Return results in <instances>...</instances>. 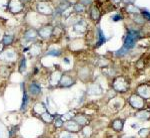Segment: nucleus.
<instances>
[{"label":"nucleus","mask_w":150,"mask_h":138,"mask_svg":"<svg viewBox=\"0 0 150 138\" xmlns=\"http://www.w3.org/2000/svg\"><path fill=\"white\" fill-rule=\"evenodd\" d=\"M26 91L28 95L30 96V100H37L42 95V89L38 82L36 81H30L26 84Z\"/></svg>","instance_id":"nucleus-1"},{"label":"nucleus","mask_w":150,"mask_h":138,"mask_svg":"<svg viewBox=\"0 0 150 138\" xmlns=\"http://www.w3.org/2000/svg\"><path fill=\"white\" fill-rule=\"evenodd\" d=\"M18 53L14 49H11V47L4 48L3 51L0 53V60L6 62L7 64H12L18 60Z\"/></svg>","instance_id":"nucleus-2"},{"label":"nucleus","mask_w":150,"mask_h":138,"mask_svg":"<svg viewBox=\"0 0 150 138\" xmlns=\"http://www.w3.org/2000/svg\"><path fill=\"white\" fill-rule=\"evenodd\" d=\"M138 35H139V33L137 32L136 30L128 31L127 36H126L125 41H124L123 48H125L126 50H129V49H131V48L134 47L135 43H136V40L138 39Z\"/></svg>","instance_id":"nucleus-3"},{"label":"nucleus","mask_w":150,"mask_h":138,"mask_svg":"<svg viewBox=\"0 0 150 138\" xmlns=\"http://www.w3.org/2000/svg\"><path fill=\"white\" fill-rule=\"evenodd\" d=\"M53 30L54 27L52 25H43L38 29V37H40L42 40H49L53 36Z\"/></svg>","instance_id":"nucleus-4"},{"label":"nucleus","mask_w":150,"mask_h":138,"mask_svg":"<svg viewBox=\"0 0 150 138\" xmlns=\"http://www.w3.org/2000/svg\"><path fill=\"white\" fill-rule=\"evenodd\" d=\"M75 84V79L71 75L68 74H62L61 79H60L59 84H58V88L60 89H68L71 88L72 86Z\"/></svg>","instance_id":"nucleus-5"},{"label":"nucleus","mask_w":150,"mask_h":138,"mask_svg":"<svg viewBox=\"0 0 150 138\" xmlns=\"http://www.w3.org/2000/svg\"><path fill=\"white\" fill-rule=\"evenodd\" d=\"M47 110H48L47 105L44 102H42V101H36L34 105H32V107H31V114L39 118V116Z\"/></svg>","instance_id":"nucleus-6"},{"label":"nucleus","mask_w":150,"mask_h":138,"mask_svg":"<svg viewBox=\"0 0 150 138\" xmlns=\"http://www.w3.org/2000/svg\"><path fill=\"white\" fill-rule=\"evenodd\" d=\"M38 38V32H37V29L33 28V27H30L28 28L27 30L24 31L23 33V39L28 43H34L36 42Z\"/></svg>","instance_id":"nucleus-7"},{"label":"nucleus","mask_w":150,"mask_h":138,"mask_svg":"<svg viewBox=\"0 0 150 138\" xmlns=\"http://www.w3.org/2000/svg\"><path fill=\"white\" fill-rule=\"evenodd\" d=\"M62 129L70 133H78L81 130V126L77 122H75L73 119H70L64 122Z\"/></svg>","instance_id":"nucleus-8"},{"label":"nucleus","mask_w":150,"mask_h":138,"mask_svg":"<svg viewBox=\"0 0 150 138\" xmlns=\"http://www.w3.org/2000/svg\"><path fill=\"white\" fill-rule=\"evenodd\" d=\"M128 86H129V84L127 83V81L122 77H119L114 81L113 83V89H115L116 91H126Z\"/></svg>","instance_id":"nucleus-9"},{"label":"nucleus","mask_w":150,"mask_h":138,"mask_svg":"<svg viewBox=\"0 0 150 138\" xmlns=\"http://www.w3.org/2000/svg\"><path fill=\"white\" fill-rule=\"evenodd\" d=\"M7 7L11 13H20L24 8V3L21 0H9Z\"/></svg>","instance_id":"nucleus-10"},{"label":"nucleus","mask_w":150,"mask_h":138,"mask_svg":"<svg viewBox=\"0 0 150 138\" xmlns=\"http://www.w3.org/2000/svg\"><path fill=\"white\" fill-rule=\"evenodd\" d=\"M28 52L30 54V57L31 58H36L38 57L41 52H42V47H41V44L39 42H34L32 43L30 46H29V49H28Z\"/></svg>","instance_id":"nucleus-11"},{"label":"nucleus","mask_w":150,"mask_h":138,"mask_svg":"<svg viewBox=\"0 0 150 138\" xmlns=\"http://www.w3.org/2000/svg\"><path fill=\"white\" fill-rule=\"evenodd\" d=\"M130 105H131L134 108L140 109L144 106V98H142L141 96L136 95V94H133L130 98Z\"/></svg>","instance_id":"nucleus-12"},{"label":"nucleus","mask_w":150,"mask_h":138,"mask_svg":"<svg viewBox=\"0 0 150 138\" xmlns=\"http://www.w3.org/2000/svg\"><path fill=\"white\" fill-rule=\"evenodd\" d=\"M61 76H62V74L59 71H55L50 75L49 76V84L51 86V88H58V84H59Z\"/></svg>","instance_id":"nucleus-13"},{"label":"nucleus","mask_w":150,"mask_h":138,"mask_svg":"<svg viewBox=\"0 0 150 138\" xmlns=\"http://www.w3.org/2000/svg\"><path fill=\"white\" fill-rule=\"evenodd\" d=\"M37 11L43 15H51L53 14V9L47 2H41L37 5Z\"/></svg>","instance_id":"nucleus-14"},{"label":"nucleus","mask_w":150,"mask_h":138,"mask_svg":"<svg viewBox=\"0 0 150 138\" xmlns=\"http://www.w3.org/2000/svg\"><path fill=\"white\" fill-rule=\"evenodd\" d=\"M54 118H55V114L52 112H50L49 110L45 111L44 113H42L40 116H39V119L42 121L43 123H45V124H52L53 121H54Z\"/></svg>","instance_id":"nucleus-15"},{"label":"nucleus","mask_w":150,"mask_h":138,"mask_svg":"<svg viewBox=\"0 0 150 138\" xmlns=\"http://www.w3.org/2000/svg\"><path fill=\"white\" fill-rule=\"evenodd\" d=\"M15 42V36L14 35H11V34H4L1 38V44L3 45L4 48H7V47H11L12 45L14 44Z\"/></svg>","instance_id":"nucleus-16"},{"label":"nucleus","mask_w":150,"mask_h":138,"mask_svg":"<svg viewBox=\"0 0 150 138\" xmlns=\"http://www.w3.org/2000/svg\"><path fill=\"white\" fill-rule=\"evenodd\" d=\"M73 120L75 122H77L79 125H80L81 127L83 126H86V125H88L89 123V118L88 116L83 114V113H76L75 116L73 117Z\"/></svg>","instance_id":"nucleus-17"},{"label":"nucleus","mask_w":150,"mask_h":138,"mask_svg":"<svg viewBox=\"0 0 150 138\" xmlns=\"http://www.w3.org/2000/svg\"><path fill=\"white\" fill-rule=\"evenodd\" d=\"M30 96L28 95L27 91H26L25 88L23 89V96H22V101H21V105H20V111L21 112H25L29 107V102H30Z\"/></svg>","instance_id":"nucleus-18"},{"label":"nucleus","mask_w":150,"mask_h":138,"mask_svg":"<svg viewBox=\"0 0 150 138\" xmlns=\"http://www.w3.org/2000/svg\"><path fill=\"white\" fill-rule=\"evenodd\" d=\"M101 93H102V89L98 84H91L87 89V94L88 95H99Z\"/></svg>","instance_id":"nucleus-19"},{"label":"nucleus","mask_w":150,"mask_h":138,"mask_svg":"<svg viewBox=\"0 0 150 138\" xmlns=\"http://www.w3.org/2000/svg\"><path fill=\"white\" fill-rule=\"evenodd\" d=\"M55 114V118L54 121H53L52 125L54 127V129H62L64 125V120L62 119L61 114H57V113H54Z\"/></svg>","instance_id":"nucleus-20"},{"label":"nucleus","mask_w":150,"mask_h":138,"mask_svg":"<svg viewBox=\"0 0 150 138\" xmlns=\"http://www.w3.org/2000/svg\"><path fill=\"white\" fill-rule=\"evenodd\" d=\"M138 93L141 95L142 98H150V88L148 86H140L138 88Z\"/></svg>","instance_id":"nucleus-21"},{"label":"nucleus","mask_w":150,"mask_h":138,"mask_svg":"<svg viewBox=\"0 0 150 138\" xmlns=\"http://www.w3.org/2000/svg\"><path fill=\"white\" fill-rule=\"evenodd\" d=\"M123 126H124V121L122 119H115L113 120L112 123H111V127H112L113 130L119 132L123 130Z\"/></svg>","instance_id":"nucleus-22"},{"label":"nucleus","mask_w":150,"mask_h":138,"mask_svg":"<svg viewBox=\"0 0 150 138\" xmlns=\"http://www.w3.org/2000/svg\"><path fill=\"white\" fill-rule=\"evenodd\" d=\"M27 69V60H26L25 57H21L20 61H19L18 64V72L20 74H24V72Z\"/></svg>","instance_id":"nucleus-23"},{"label":"nucleus","mask_w":150,"mask_h":138,"mask_svg":"<svg viewBox=\"0 0 150 138\" xmlns=\"http://www.w3.org/2000/svg\"><path fill=\"white\" fill-rule=\"evenodd\" d=\"M81 133H82V135H83L85 138H89L92 135V132H93V130H92V128H91L89 125H86V126H83V127H81Z\"/></svg>","instance_id":"nucleus-24"},{"label":"nucleus","mask_w":150,"mask_h":138,"mask_svg":"<svg viewBox=\"0 0 150 138\" xmlns=\"http://www.w3.org/2000/svg\"><path fill=\"white\" fill-rule=\"evenodd\" d=\"M18 130H19V126H16V125L11 126L8 130V138H15L16 135H17Z\"/></svg>","instance_id":"nucleus-25"},{"label":"nucleus","mask_w":150,"mask_h":138,"mask_svg":"<svg viewBox=\"0 0 150 138\" xmlns=\"http://www.w3.org/2000/svg\"><path fill=\"white\" fill-rule=\"evenodd\" d=\"M45 54L48 55V56H52V57H59V56L61 55V51H60L59 49L54 48V49L47 50V52L45 53Z\"/></svg>","instance_id":"nucleus-26"},{"label":"nucleus","mask_w":150,"mask_h":138,"mask_svg":"<svg viewBox=\"0 0 150 138\" xmlns=\"http://www.w3.org/2000/svg\"><path fill=\"white\" fill-rule=\"evenodd\" d=\"M75 116V112L73 110H70L68 111V112H66L65 114H61V117L62 119L65 121H67V120H70V119H73V117Z\"/></svg>","instance_id":"nucleus-27"},{"label":"nucleus","mask_w":150,"mask_h":138,"mask_svg":"<svg viewBox=\"0 0 150 138\" xmlns=\"http://www.w3.org/2000/svg\"><path fill=\"white\" fill-rule=\"evenodd\" d=\"M136 117L141 120H147L150 117V113L148 111H140L139 113H137Z\"/></svg>","instance_id":"nucleus-28"},{"label":"nucleus","mask_w":150,"mask_h":138,"mask_svg":"<svg viewBox=\"0 0 150 138\" xmlns=\"http://www.w3.org/2000/svg\"><path fill=\"white\" fill-rule=\"evenodd\" d=\"M99 18H100L99 11L96 8H93L92 10H91V19H93L94 21H98Z\"/></svg>","instance_id":"nucleus-29"},{"label":"nucleus","mask_w":150,"mask_h":138,"mask_svg":"<svg viewBox=\"0 0 150 138\" xmlns=\"http://www.w3.org/2000/svg\"><path fill=\"white\" fill-rule=\"evenodd\" d=\"M99 35H98V37H99V41H98V46H100L101 44H103L104 42H105V36H104V34L102 32V30H100L99 29Z\"/></svg>","instance_id":"nucleus-30"},{"label":"nucleus","mask_w":150,"mask_h":138,"mask_svg":"<svg viewBox=\"0 0 150 138\" xmlns=\"http://www.w3.org/2000/svg\"><path fill=\"white\" fill-rule=\"evenodd\" d=\"M71 134L72 133L67 132V131H65V130H62V131L59 133V135H58V138H71Z\"/></svg>","instance_id":"nucleus-31"},{"label":"nucleus","mask_w":150,"mask_h":138,"mask_svg":"<svg viewBox=\"0 0 150 138\" xmlns=\"http://www.w3.org/2000/svg\"><path fill=\"white\" fill-rule=\"evenodd\" d=\"M74 10L76 12H83L84 11V6L81 3H78L74 6Z\"/></svg>","instance_id":"nucleus-32"},{"label":"nucleus","mask_w":150,"mask_h":138,"mask_svg":"<svg viewBox=\"0 0 150 138\" xmlns=\"http://www.w3.org/2000/svg\"><path fill=\"white\" fill-rule=\"evenodd\" d=\"M138 133H139L140 136H146V135L149 133V129L148 128H142V129L139 130Z\"/></svg>","instance_id":"nucleus-33"},{"label":"nucleus","mask_w":150,"mask_h":138,"mask_svg":"<svg viewBox=\"0 0 150 138\" xmlns=\"http://www.w3.org/2000/svg\"><path fill=\"white\" fill-rule=\"evenodd\" d=\"M127 51L128 50H126L125 48H122V49H120L117 53H116V56H123V55H125L127 53Z\"/></svg>","instance_id":"nucleus-34"},{"label":"nucleus","mask_w":150,"mask_h":138,"mask_svg":"<svg viewBox=\"0 0 150 138\" xmlns=\"http://www.w3.org/2000/svg\"><path fill=\"white\" fill-rule=\"evenodd\" d=\"M142 16L144 17V19L150 21V13L148 11H143V12H142Z\"/></svg>","instance_id":"nucleus-35"},{"label":"nucleus","mask_w":150,"mask_h":138,"mask_svg":"<svg viewBox=\"0 0 150 138\" xmlns=\"http://www.w3.org/2000/svg\"><path fill=\"white\" fill-rule=\"evenodd\" d=\"M112 19H113V21H119L122 19V16L121 15H115Z\"/></svg>","instance_id":"nucleus-36"},{"label":"nucleus","mask_w":150,"mask_h":138,"mask_svg":"<svg viewBox=\"0 0 150 138\" xmlns=\"http://www.w3.org/2000/svg\"><path fill=\"white\" fill-rule=\"evenodd\" d=\"M71 138H79V137H78V135H77V133H72Z\"/></svg>","instance_id":"nucleus-37"},{"label":"nucleus","mask_w":150,"mask_h":138,"mask_svg":"<svg viewBox=\"0 0 150 138\" xmlns=\"http://www.w3.org/2000/svg\"><path fill=\"white\" fill-rule=\"evenodd\" d=\"M37 138H50V137L47 136V135H40V136H38Z\"/></svg>","instance_id":"nucleus-38"},{"label":"nucleus","mask_w":150,"mask_h":138,"mask_svg":"<svg viewBox=\"0 0 150 138\" xmlns=\"http://www.w3.org/2000/svg\"><path fill=\"white\" fill-rule=\"evenodd\" d=\"M63 62H65L66 64H69V60L67 59V58H64V59H63Z\"/></svg>","instance_id":"nucleus-39"},{"label":"nucleus","mask_w":150,"mask_h":138,"mask_svg":"<svg viewBox=\"0 0 150 138\" xmlns=\"http://www.w3.org/2000/svg\"><path fill=\"white\" fill-rule=\"evenodd\" d=\"M21 1H22L23 3H24V2H27V1H29V0H21Z\"/></svg>","instance_id":"nucleus-40"},{"label":"nucleus","mask_w":150,"mask_h":138,"mask_svg":"<svg viewBox=\"0 0 150 138\" xmlns=\"http://www.w3.org/2000/svg\"><path fill=\"white\" fill-rule=\"evenodd\" d=\"M123 138H132V137H128V136H124Z\"/></svg>","instance_id":"nucleus-41"},{"label":"nucleus","mask_w":150,"mask_h":138,"mask_svg":"<svg viewBox=\"0 0 150 138\" xmlns=\"http://www.w3.org/2000/svg\"><path fill=\"white\" fill-rule=\"evenodd\" d=\"M15 138H17V137H15Z\"/></svg>","instance_id":"nucleus-42"}]
</instances>
